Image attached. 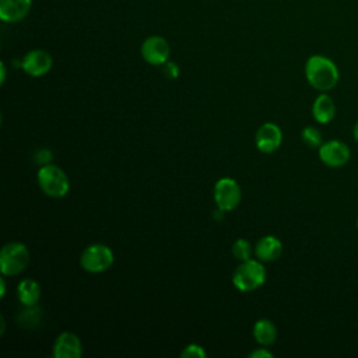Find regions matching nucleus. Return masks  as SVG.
I'll return each mask as SVG.
<instances>
[{"mask_svg":"<svg viewBox=\"0 0 358 358\" xmlns=\"http://www.w3.org/2000/svg\"><path fill=\"white\" fill-rule=\"evenodd\" d=\"M274 354L270 352L264 345L262 348H257L249 354V358H273Z\"/></svg>","mask_w":358,"mask_h":358,"instance_id":"22","label":"nucleus"},{"mask_svg":"<svg viewBox=\"0 0 358 358\" xmlns=\"http://www.w3.org/2000/svg\"><path fill=\"white\" fill-rule=\"evenodd\" d=\"M253 338L264 347L271 345L277 340V327L268 319H259L253 324Z\"/></svg>","mask_w":358,"mask_h":358,"instance_id":"16","label":"nucleus"},{"mask_svg":"<svg viewBox=\"0 0 358 358\" xmlns=\"http://www.w3.org/2000/svg\"><path fill=\"white\" fill-rule=\"evenodd\" d=\"M52 355L55 358H80L83 355L80 337L73 331H62L53 343Z\"/></svg>","mask_w":358,"mask_h":358,"instance_id":"11","label":"nucleus"},{"mask_svg":"<svg viewBox=\"0 0 358 358\" xmlns=\"http://www.w3.org/2000/svg\"><path fill=\"white\" fill-rule=\"evenodd\" d=\"M267 273L260 260H245L235 268L232 274V284L241 292H252L260 288L266 281Z\"/></svg>","mask_w":358,"mask_h":358,"instance_id":"2","label":"nucleus"},{"mask_svg":"<svg viewBox=\"0 0 358 358\" xmlns=\"http://www.w3.org/2000/svg\"><path fill=\"white\" fill-rule=\"evenodd\" d=\"M6 291H7V287H6V280H4V277H1V278H0V296H1V298H4V295H6Z\"/></svg>","mask_w":358,"mask_h":358,"instance_id":"24","label":"nucleus"},{"mask_svg":"<svg viewBox=\"0 0 358 358\" xmlns=\"http://www.w3.org/2000/svg\"><path fill=\"white\" fill-rule=\"evenodd\" d=\"M357 229H358V217H357Z\"/></svg>","mask_w":358,"mask_h":358,"instance_id":"26","label":"nucleus"},{"mask_svg":"<svg viewBox=\"0 0 358 358\" xmlns=\"http://www.w3.org/2000/svg\"><path fill=\"white\" fill-rule=\"evenodd\" d=\"M171 55V46L168 41L159 35L148 36L141 43V56L143 59L152 66H162L168 62Z\"/></svg>","mask_w":358,"mask_h":358,"instance_id":"8","label":"nucleus"},{"mask_svg":"<svg viewBox=\"0 0 358 358\" xmlns=\"http://www.w3.org/2000/svg\"><path fill=\"white\" fill-rule=\"evenodd\" d=\"M115 256L112 249L105 243H91L88 245L81 256H80V264L87 273L99 274L110 268L113 264Z\"/></svg>","mask_w":358,"mask_h":358,"instance_id":"5","label":"nucleus"},{"mask_svg":"<svg viewBox=\"0 0 358 358\" xmlns=\"http://www.w3.org/2000/svg\"><path fill=\"white\" fill-rule=\"evenodd\" d=\"M305 77L312 88L319 92H327L337 85L340 73L331 59L323 55H313L306 60Z\"/></svg>","mask_w":358,"mask_h":358,"instance_id":"1","label":"nucleus"},{"mask_svg":"<svg viewBox=\"0 0 358 358\" xmlns=\"http://www.w3.org/2000/svg\"><path fill=\"white\" fill-rule=\"evenodd\" d=\"M255 143L259 151L264 154L274 152L275 150L280 148L282 143V131L275 123H271V122L263 123L256 131Z\"/></svg>","mask_w":358,"mask_h":358,"instance_id":"10","label":"nucleus"},{"mask_svg":"<svg viewBox=\"0 0 358 358\" xmlns=\"http://www.w3.org/2000/svg\"><path fill=\"white\" fill-rule=\"evenodd\" d=\"M319 158L329 168H341L350 161L351 150L340 140L324 141L319 147Z\"/></svg>","mask_w":358,"mask_h":358,"instance_id":"7","label":"nucleus"},{"mask_svg":"<svg viewBox=\"0 0 358 358\" xmlns=\"http://www.w3.org/2000/svg\"><path fill=\"white\" fill-rule=\"evenodd\" d=\"M53 66V59L49 52L43 49L29 50L21 62L22 70L31 77H42L50 71Z\"/></svg>","mask_w":358,"mask_h":358,"instance_id":"9","label":"nucleus"},{"mask_svg":"<svg viewBox=\"0 0 358 358\" xmlns=\"http://www.w3.org/2000/svg\"><path fill=\"white\" fill-rule=\"evenodd\" d=\"M50 161H52V152H50V150H48V148H41V150H38V151L35 152V162L39 164L41 166L48 165Z\"/></svg>","mask_w":358,"mask_h":358,"instance_id":"21","label":"nucleus"},{"mask_svg":"<svg viewBox=\"0 0 358 358\" xmlns=\"http://www.w3.org/2000/svg\"><path fill=\"white\" fill-rule=\"evenodd\" d=\"M312 116L317 123L327 124L330 123L336 116V105L330 95L326 92H322L316 96L312 105Z\"/></svg>","mask_w":358,"mask_h":358,"instance_id":"14","label":"nucleus"},{"mask_svg":"<svg viewBox=\"0 0 358 358\" xmlns=\"http://www.w3.org/2000/svg\"><path fill=\"white\" fill-rule=\"evenodd\" d=\"M214 201L217 204V208H221L222 211H231L235 207H238L242 192L238 185V182L232 178H220L214 185Z\"/></svg>","mask_w":358,"mask_h":358,"instance_id":"6","label":"nucleus"},{"mask_svg":"<svg viewBox=\"0 0 358 358\" xmlns=\"http://www.w3.org/2000/svg\"><path fill=\"white\" fill-rule=\"evenodd\" d=\"M301 138H302L303 144L310 147V148H319L323 143L322 133L319 131V129H316L313 126L303 127L302 131H301Z\"/></svg>","mask_w":358,"mask_h":358,"instance_id":"17","label":"nucleus"},{"mask_svg":"<svg viewBox=\"0 0 358 358\" xmlns=\"http://www.w3.org/2000/svg\"><path fill=\"white\" fill-rule=\"evenodd\" d=\"M17 298L25 308L36 306L41 299V285L32 278H24L17 285Z\"/></svg>","mask_w":358,"mask_h":358,"instance_id":"15","label":"nucleus"},{"mask_svg":"<svg viewBox=\"0 0 358 358\" xmlns=\"http://www.w3.org/2000/svg\"><path fill=\"white\" fill-rule=\"evenodd\" d=\"M182 358H206L207 352L204 350V347H201L200 344H187L182 352H180Z\"/></svg>","mask_w":358,"mask_h":358,"instance_id":"19","label":"nucleus"},{"mask_svg":"<svg viewBox=\"0 0 358 358\" xmlns=\"http://www.w3.org/2000/svg\"><path fill=\"white\" fill-rule=\"evenodd\" d=\"M282 253V242L274 235L260 238L255 246V255L260 262H274Z\"/></svg>","mask_w":358,"mask_h":358,"instance_id":"13","label":"nucleus"},{"mask_svg":"<svg viewBox=\"0 0 358 358\" xmlns=\"http://www.w3.org/2000/svg\"><path fill=\"white\" fill-rule=\"evenodd\" d=\"M0 71H1V76H0V84H4L6 77H7V70H6V64H4L3 62L0 63Z\"/></svg>","mask_w":358,"mask_h":358,"instance_id":"23","label":"nucleus"},{"mask_svg":"<svg viewBox=\"0 0 358 358\" xmlns=\"http://www.w3.org/2000/svg\"><path fill=\"white\" fill-rule=\"evenodd\" d=\"M38 185L41 190L49 197H64L70 190V180L67 173L57 165L48 164L39 168L36 173Z\"/></svg>","mask_w":358,"mask_h":358,"instance_id":"3","label":"nucleus"},{"mask_svg":"<svg viewBox=\"0 0 358 358\" xmlns=\"http://www.w3.org/2000/svg\"><path fill=\"white\" fill-rule=\"evenodd\" d=\"M179 73H180L179 66H178L175 62H169V60H168V62H165V63L162 64V74H164L166 78L175 80V78H178Z\"/></svg>","mask_w":358,"mask_h":358,"instance_id":"20","label":"nucleus"},{"mask_svg":"<svg viewBox=\"0 0 358 358\" xmlns=\"http://www.w3.org/2000/svg\"><path fill=\"white\" fill-rule=\"evenodd\" d=\"M29 263V250L22 242H8L0 250V271L3 275H17Z\"/></svg>","mask_w":358,"mask_h":358,"instance_id":"4","label":"nucleus"},{"mask_svg":"<svg viewBox=\"0 0 358 358\" xmlns=\"http://www.w3.org/2000/svg\"><path fill=\"white\" fill-rule=\"evenodd\" d=\"M32 0H0V20L4 22H18L27 17Z\"/></svg>","mask_w":358,"mask_h":358,"instance_id":"12","label":"nucleus"},{"mask_svg":"<svg viewBox=\"0 0 358 358\" xmlns=\"http://www.w3.org/2000/svg\"><path fill=\"white\" fill-rule=\"evenodd\" d=\"M352 136H354L355 141L358 143V120H357V123H355L354 127H352Z\"/></svg>","mask_w":358,"mask_h":358,"instance_id":"25","label":"nucleus"},{"mask_svg":"<svg viewBox=\"0 0 358 358\" xmlns=\"http://www.w3.org/2000/svg\"><path fill=\"white\" fill-rule=\"evenodd\" d=\"M232 255L236 260L245 262L249 260L252 256V245L249 241L239 238L232 243Z\"/></svg>","mask_w":358,"mask_h":358,"instance_id":"18","label":"nucleus"}]
</instances>
